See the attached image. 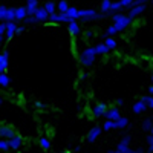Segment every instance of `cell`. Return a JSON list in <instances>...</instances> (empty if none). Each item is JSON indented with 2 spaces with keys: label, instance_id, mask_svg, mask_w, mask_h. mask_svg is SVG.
Segmentation results:
<instances>
[{
  "label": "cell",
  "instance_id": "b9f144b4",
  "mask_svg": "<svg viewBox=\"0 0 153 153\" xmlns=\"http://www.w3.org/2000/svg\"><path fill=\"white\" fill-rule=\"evenodd\" d=\"M149 95H153V86H149V92H147Z\"/></svg>",
  "mask_w": 153,
  "mask_h": 153
},
{
  "label": "cell",
  "instance_id": "c3c4849f",
  "mask_svg": "<svg viewBox=\"0 0 153 153\" xmlns=\"http://www.w3.org/2000/svg\"><path fill=\"white\" fill-rule=\"evenodd\" d=\"M65 153H74V152H65Z\"/></svg>",
  "mask_w": 153,
  "mask_h": 153
},
{
  "label": "cell",
  "instance_id": "f6af8a7d",
  "mask_svg": "<svg viewBox=\"0 0 153 153\" xmlns=\"http://www.w3.org/2000/svg\"><path fill=\"white\" fill-rule=\"evenodd\" d=\"M147 153H153V147H149L147 149Z\"/></svg>",
  "mask_w": 153,
  "mask_h": 153
},
{
  "label": "cell",
  "instance_id": "d4e9b609",
  "mask_svg": "<svg viewBox=\"0 0 153 153\" xmlns=\"http://www.w3.org/2000/svg\"><path fill=\"white\" fill-rule=\"evenodd\" d=\"M43 8L46 9L48 14H54V12H57V6H55V3H54V2H46Z\"/></svg>",
  "mask_w": 153,
  "mask_h": 153
},
{
  "label": "cell",
  "instance_id": "484cf974",
  "mask_svg": "<svg viewBox=\"0 0 153 153\" xmlns=\"http://www.w3.org/2000/svg\"><path fill=\"white\" fill-rule=\"evenodd\" d=\"M115 34H118V32H117V29H115V26L112 25V26H109V28L106 29V32H104L103 35H101V38H103V40H104L106 37H113Z\"/></svg>",
  "mask_w": 153,
  "mask_h": 153
},
{
  "label": "cell",
  "instance_id": "ba28073f",
  "mask_svg": "<svg viewBox=\"0 0 153 153\" xmlns=\"http://www.w3.org/2000/svg\"><path fill=\"white\" fill-rule=\"evenodd\" d=\"M103 117L106 120H112V121H117L120 117H121V113H120V109L118 107H107V110L104 112Z\"/></svg>",
  "mask_w": 153,
  "mask_h": 153
},
{
  "label": "cell",
  "instance_id": "7dc6e473",
  "mask_svg": "<svg viewBox=\"0 0 153 153\" xmlns=\"http://www.w3.org/2000/svg\"><path fill=\"white\" fill-rule=\"evenodd\" d=\"M2 104H3V98L0 97V107H2Z\"/></svg>",
  "mask_w": 153,
  "mask_h": 153
},
{
  "label": "cell",
  "instance_id": "d6a6232c",
  "mask_svg": "<svg viewBox=\"0 0 153 153\" xmlns=\"http://www.w3.org/2000/svg\"><path fill=\"white\" fill-rule=\"evenodd\" d=\"M0 150H2V152H8L9 150V146H8L6 139H2V141H0Z\"/></svg>",
  "mask_w": 153,
  "mask_h": 153
},
{
  "label": "cell",
  "instance_id": "1f68e13d",
  "mask_svg": "<svg viewBox=\"0 0 153 153\" xmlns=\"http://www.w3.org/2000/svg\"><path fill=\"white\" fill-rule=\"evenodd\" d=\"M132 2H133V0H120V3H121L123 9H124V8H126V9H130V6H132Z\"/></svg>",
  "mask_w": 153,
  "mask_h": 153
},
{
  "label": "cell",
  "instance_id": "ffe728a7",
  "mask_svg": "<svg viewBox=\"0 0 153 153\" xmlns=\"http://www.w3.org/2000/svg\"><path fill=\"white\" fill-rule=\"evenodd\" d=\"M129 120H127L126 117H120L117 121H115V127H117V129H126L127 126H129Z\"/></svg>",
  "mask_w": 153,
  "mask_h": 153
},
{
  "label": "cell",
  "instance_id": "836d02e7",
  "mask_svg": "<svg viewBox=\"0 0 153 153\" xmlns=\"http://www.w3.org/2000/svg\"><path fill=\"white\" fill-rule=\"evenodd\" d=\"M5 14H6V6H2V5H0V22L5 20Z\"/></svg>",
  "mask_w": 153,
  "mask_h": 153
},
{
  "label": "cell",
  "instance_id": "6da1fadb",
  "mask_svg": "<svg viewBox=\"0 0 153 153\" xmlns=\"http://www.w3.org/2000/svg\"><path fill=\"white\" fill-rule=\"evenodd\" d=\"M110 19L113 20V26H115V29H117V32L126 31L133 22V19H130L127 14H123V11L121 12H113V14L110 16Z\"/></svg>",
  "mask_w": 153,
  "mask_h": 153
},
{
  "label": "cell",
  "instance_id": "8992f818",
  "mask_svg": "<svg viewBox=\"0 0 153 153\" xmlns=\"http://www.w3.org/2000/svg\"><path fill=\"white\" fill-rule=\"evenodd\" d=\"M16 135V130L12 129L11 126H5V124H0V138L2 139H9Z\"/></svg>",
  "mask_w": 153,
  "mask_h": 153
},
{
  "label": "cell",
  "instance_id": "3957f363",
  "mask_svg": "<svg viewBox=\"0 0 153 153\" xmlns=\"http://www.w3.org/2000/svg\"><path fill=\"white\" fill-rule=\"evenodd\" d=\"M38 23H43V22H48L49 20V14L46 12V9L43 6H37V9L34 11V14H32Z\"/></svg>",
  "mask_w": 153,
  "mask_h": 153
},
{
  "label": "cell",
  "instance_id": "e0dca14e",
  "mask_svg": "<svg viewBox=\"0 0 153 153\" xmlns=\"http://www.w3.org/2000/svg\"><path fill=\"white\" fill-rule=\"evenodd\" d=\"M132 110H133L135 113H138V115H139V113H144V112L147 110V106L143 103L141 100H139V101H136V103L132 106Z\"/></svg>",
  "mask_w": 153,
  "mask_h": 153
},
{
  "label": "cell",
  "instance_id": "ac0fdd59",
  "mask_svg": "<svg viewBox=\"0 0 153 153\" xmlns=\"http://www.w3.org/2000/svg\"><path fill=\"white\" fill-rule=\"evenodd\" d=\"M65 14H66L71 20H78V9H76L75 6H69Z\"/></svg>",
  "mask_w": 153,
  "mask_h": 153
},
{
  "label": "cell",
  "instance_id": "4fadbf2b",
  "mask_svg": "<svg viewBox=\"0 0 153 153\" xmlns=\"http://www.w3.org/2000/svg\"><path fill=\"white\" fill-rule=\"evenodd\" d=\"M26 16H28V14H26V8H25V6H19V8H16L14 22H16V23H22L23 19L26 17Z\"/></svg>",
  "mask_w": 153,
  "mask_h": 153
},
{
  "label": "cell",
  "instance_id": "5bb4252c",
  "mask_svg": "<svg viewBox=\"0 0 153 153\" xmlns=\"http://www.w3.org/2000/svg\"><path fill=\"white\" fill-rule=\"evenodd\" d=\"M37 6H38V0H26V5H25V8H26V14L32 16L34 11L37 9Z\"/></svg>",
  "mask_w": 153,
  "mask_h": 153
},
{
  "label": "cell",
  "instance_id": "9c48e42d",
  "mask_svg": "<svg viewBox=\"0 0 153 153\" xmlns=\"http://www.w3.org/2000/svg\"><path fill=\"white\" fill-rule=\"evenodd\" d=\"M107 104L106 103H97L94 107H92V115H94V117L95 118H101V117H103V115H104V112L107 110Z\"/></svg>",
  "mask_w": 153,
  "mask_h": 153
},
{
  "label": "cell",
  "instance_id": "bcb514c9",
  "mask_svg": "<svg viewBox=\"0 0 153 153\" xmlns=\"http://www.w3.org/2000/svg\"><path fill=\"white\" fill-rule=\"evenodd\" d=\"M3 45V35H0V46Z\"/></svg>",
  "mask_w": 153,
  "mask_h": 153
},
{
  "label": "cell",
  "instance_id": "681fc988",
  "mask_svg": "<svg viewBox=\"0 0 153 153\" xmlns=\"http://www.w3.org/2000/svg\"><path fill=\"white\" fill-rule=\"evenodd\" d=\"M63 153H65V152H63Z\"/></svg>",
  "mask_w": 153,
  "mask_h": 153
},
{
  "label": "cell",
  "instance_id": "7402d4cb",
  "mask_svg": "<svg viewBox=\"0 0 153 153\" xmlns=\"http://www.w3.org/2000/svg\"><path fill=\"white\" fill-rule=\"evenodd\" d=\"M104 45L109 48V51H113V49H117V46H118V43L113 40L112 37H106L104 38Z\"/></svg>",
  "mask_w": 153,
  "mask_h": 153
},
{
  "label": "cell",
  "instance_id": "5b68a950",
  "mask_svg": "<svg viewBox=\"0 0 153 153\" xmlns=\"http://www.w3.org/2000/svg\"><path fill=\"white\" fill-rule=\"evenodd\" d=\"M147 9V3H143V5H136V6H132L129 9V12H127V16H129L130 19H135L138 16H141L143 12Z\"/></svg>",
  "mask_w": 153,
  "mask_h": 153
},
{
  "label": "cell",
  "instance_id": "603a6c76",
  "mask_svg": "<svg viewBox=\"0 0 153 153\" xmlns=\"http://www.w3.org/2000/svg\"><path fill=\"white\" fill-rule=\"evenodd\" d=\"M14 14H16V8H6V14L3 22H14Z\"/></svg>",
  "mask_w": 153,
  "mask_h": 153
},
{
  "label": "cell",
  "instance_id": "7a4b0ae2",
  "mask_svg": "<svg viewBox=\"0 0 153 153\" xmlns=\"http://www.w3.org/2000/svg\"><path fill=\"white\" fill-rule=\"evenodd\" d=\"M78 60H80V65L83 68H92L95 65V60H97V55H95V51L92 46H87L84 48L80 55H78Z\"/></svg>",
  "mask_w": 153,
  "mask_h": 153
},
{
  "label": "cell",
  "instance_id": "f1b7e54d",
  "mask_svg": "<svg viewBox=\"0 0 153 153\" xmlns=\"http://www.w3.org/2000/svg\"><path fill=\"white\" fill-rule=\"evenodd\" d=\"M110 8V0H103L100 5V12H107Z\"/></svg>",
  "mask_w": 153,
  "mask_h": 153
},
{
  "label": "cell",
  "instance_id": "2e32d148",
  "mask_svg": "<svg viewBox=\"0 0 153 153\" xmlns=\"http://www.w3.org/2000/svg\"><path fill=\"white\" fill-rule=\"evenodd\" d=\"M141 127H143V130H144L146 133H153V120H152L150 117H147V118L143 121Z\"/></svg>",
  "mask_w": 153,
  "mask_h": 153
},
{
  "label": "cell",
  "instance_id": "52a82bcc",
  "mask_svg": "<svg viewBox=\"0 0 153 153\" xmlns=\"http://www.w3.org/2000/svg\"><path fill=\"white\" fill-rule=\"evenodd\" d=\"M101 132H103V129H101V127H98V126L92 127V129L89 130L87 136H86V141H87V143H95L97 139H98V136L101 135Z\"/></svg>",
  "mask_w": 153,
  "mask_h": 153
},
{
  "label": "cell",
  "instance_id": "d6986e66",
  "mask_svg": "<svg viewBox=\"0 0 153 153\" xmlns=\"http://www.w3.org/2000/svg\"><path fill=\"white\" fill-rule=\"evenodd\" d=\"M11 78H9V75H6V72H2L0 74V86L2 87H9L11 86Z\"/></svg>",
  "mask_w": 153,
  "mask_h": 153
},
{
  "label": "cell",
  "instance_id": "44dd1931",
  "mask_svg": "<svg viewBox=\"0 0 153 153\" xmlns=\"http://www.w3.org/2000/svg\"><path fill=\"white\" fill-rule=\"evenodd\" d=\"M55 6H57V12L65 14V12L68 11V8H69V3L66 2V0H60L58 3H55Z\"/></svg>",
  "mask_w": 153,
  "mask_h": 153
},
{
  "label": "cell",
  "instance_id": "ee69618b",
  "mask_svg": "<svg viewBox=\"0 0 153 153\" xmlns=\"http://www.w3.org/2000/svg\"><path fill=\"white\" fill-rule=\"evenodd\" d=\"M107 153H121V152H118V150H117V149H115V150H109V152H107Z\"/></svg>",
  "mask_w": 153,
  "mask_h": 153
},
{
  "label": "cell",
  "instance_id": "60d3db41",
  "mask_svg": "<svg viewBox=\"0 0 153 153\" xmlns=\"http://www.w3.org/2000/svg\"><path fill=\"white\" fill-rule=\"evenodd\" d=\"M94 37V32L92 31H86V38H92Z\"/></svg>",
  "mask_w": 153,
  "mask_h": 153
},
{
  "label": "cell",
  "instance_id": "4dcf8cb0",
  "mask_svg": "<svg viewBox=\"0 0 153 153\" xmlns=\"http://www.w3.org/2000/svg\"><path fill=\"white\" fill-rule=\"evenodd\" d=\"M130 141H132V136H130V135H124V136L121 138L120 144H123V146H130Z\"/></svg>",
  "mask_w": 153,
  "mask_h": 153
},
{
  "label": "cell",
  "instance_id": "4316f807",
  "mask_svg": "<svg viewBox=\"0 0 153 153\" xmlns=\"http://www.w3.org/2000/svg\"><path fill=\"white\" fill-rule=\"evenodd\" d=\"M141 101L149 107V109H152L153 107V98H152V95H144V97H141Z\"/></svg>",
  "mask_w": 153,
  "mask_h": 153
},
{
  "label": "cell",
  "instance_id": "74e56055",
  "mask_svg": "<svg viewBox=\"0 0 153 153\" xmlns=\"http://www.w3.org/2000/svg\"><path fill=\"white\" fill-rule=\"evenodd\" d=\"M6 31V22H0V35H3Z\"/></svg>",
  "mask_w": 153,
  "mask_h": 153
},
{
  "label": "cell",
  "instance_id": "277c9868",
  "mask_svg": "<svg viewBox=\"0 0 153 153\" xmlns=\"http://www.w3.org/2000/svg\"><path fill=\"white\" fill-rule=\"evenodd\" d=\"M6 141H8L9 150H19V149L22 147V144H23V138H22L20 135H14L12 138L6 139Z\"/></svg>",
  "mask_w": 153,
  "mask_h": 153
},
{
  "label": "cell",
  "instance_id": "e575fe53",
  "mask_svg": "<svg viewBox=\"0 0 153 153\" xmlns=\"http://www.w3.org/2000/svg\"><path fill=\"white\" fill-rule=\"evenodd\" d=\"M25 31H26L25 25H22V26H19V25H17V28H16V35H20V34H23Z\"/></svg>",
  "mask_w": 153,
  "mask_h": 153
},
{
  "label": "cell",
  "instance_id": "ab89813d",
  "mask_svg": "<svg viewBox=\"0 0 153 153\" xmlns=\"http://www.w3.org/2000/svg\"><path fill=\"white\" fill-rule=\"evenodd\" d=\"M115 104H117V107H121V106L124 104V100H123V98H118L117 101H115Z\"/></svg>",
  "mask_w": 153,
  "mask_h": 153
},
{
  "label": "cell",
  "instance_id": "83f0119b",
  "mask_svg": "<svg viewBox=\"0 0 153 153\" xmlns=\"http://www.w3.org/2000/svg\"><path fill=\"white\" fill-rule=\"evenodd\" d=\"M112 129H117V127H115V121H112V120H106L104 124H103V130L109 132V130H112Z\"/></svg>",
  "mask_w": 153,
  "mask_h": 153
},
{
  "label": "cell",
  "instance_id": "f35d334b",
  "mask_svg": "<svg viewBox=\"0 0 153 153\" xmlns=\"http://www.w3.org/2000/svg\"><path fill=\"white\" fill-rule=\"evenodd\" d=\"M87 78H89V74H87V72H81V74H80V80H81V81H86Z\"/></svg>",
  "mask_w": 153,
  "mask_h": 153
},
{
  "label": "cell",
  "instance_id": "d590c367",
  "mask_svg": "<svg viewBox=\"0 0 153 153\" xmlns=\"http://www.w3.org/2000/svg\"><path fill=\"white\" fill-rule=\"evenodd\" d=\"M147 144H149V147H153V133H147Z\"/></svg>",
  "mask_w": 153,
  "mask_h": 153
},
{
  "label": "cell",
  "instance_id": "8fae6325",
  "mask_svg": "<svg viewBox=\"0 0 153 153\" xmlns=\"http://www.w3.org/2000/svg\"><path fill=\"white\" fill-rule=\"evenodd\" d=\"M16 28H17V23H16V22H6L5 35H6V40H8V42H11L12 37L16 35Z\"/></svg>",
  "mask_w": 153,
  "mask_h": 153
},
{
  "label": "cell",
  "instance_id": "cb8c5ba5",
  "mask_svg": "<svg viewBox=\"0 0 153 153\" xmlns=\"http://www.w3.org/2000/svg\"><path fill=\"white\" fill-rule=\"evenodd\" d=\"M38 143H40V146H42L43 150H51V147H52V144H51V141H49V138H46V136H42Z\"/></svg>",
  "mask_w": 153,
  "mask_h": 153
},
{
  "label": "cell",
  "instance_id": "7c38bea8",
  "mask_svg": "<svg viewBox=\"0 0 153 153\" xmlns=\"http://www.w3.org/2000/svg\"><path fill=\"white\" fill-rule=\"evenodd\" d=\"M68 31H69V34H71L72 37L80 35L81 29H80V25L76 23V20H72V22H69V23H68Z\"/></svg>",
  "mask_w": 153,
  "mask_h": 153
},
{
  "label": "cell",
  "instance_id": "9a60e30c",
  "mask_svg": "<svg viewBox=\"0 0 153 153\" xmlns=\"http://www.w3.org/2000/svg\"><path fill=\"white\" fill-rule=\"evenodd\" d=\"M94 51H95V55H107L110 52L104 43H98L97 46H94Z\"/></svg>",
  "mask_w": 153,
  "mask_h": 153
},
{
  "label": "cell",
  "instance_id": "f546056e",
  "mask_svg": "<svg viewBox=\"0 0 153 153\" xmlns=\"http://www.w3.org/2000/svg\"><path fill=\"white\" fill-rule=\"evenodd\" d=\"M23 23L25 25H37L38 22H37V19L34 16H26V17L23 19Z\"/></svg>",
  "mask_w": 153,
  "mask_h": 153
},
{
  "label": "cell",
  "instance_id": "8d00e7d4",
  "mask_svg": "<svg viewBox=\"0 0 153 153\" xmlns=\"http://www.w3.org/2000/svg\"><path fill=\"white\" fill-rule=\"evenodd\" d=\"M34 104H35V107H37V109H48V106H46L45 103H42V101H35Z\"/></svg>",
  "mask_w": 153,
  "mask_h": 153
},
{
  "label": "cell",
  "instance_id": "7bdbcfd3",
  "mask_svg": "<svg viewBox=\"0 0 153 153\" xmlns=\"http://www.w3.org/2000/svg\"><path fill=\"white\" fill-rule=\"evenodd\" d=\"M80 150H81V147H80V146H76V147L74 149V153H78Z\"/></svg>",
  "mask_w": 153,
  "mask_h": 153
},
{
  "label": "cell",
  "instance_id": "30bf717a",
  "mask_svg": "<svg viewBox=\"0 0 153 153\" xmlns=\"http://www.w3.org/2000/svg\"><path fill=\"white\" fill-rule=\"evenodd\" d=\"M8 65H9V51L5 49L0 55V74L8 71Z\"/></svg>",
  "mask_w": 153,
  "mask_h": 153
}]
</instances>
